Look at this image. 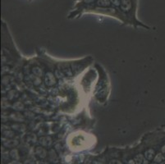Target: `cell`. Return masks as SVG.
Listing matches in <instances>:
<instances>
[{
	"label": "cell",
	"mask_w": 165,
	"mask_h": 164,
	"mask_svg": "<svg viewBox=\"0 0 165 164\" xmlns=\"http://www.w3.org/2000/svg\"><path fill=\"white\" fill-rule=\"evenodd\" d=\"M95 67L100 76L94 90V95L99 104H104L108 100L110 93V82L105 70L98 64H96Z\"/></svg>",
	"instance_id": "cell-1"
},
{
	"label": "cell",
	"mask_w": 165,
	"mask_h": 164,
	"mask_svg": "<svg viewBox=\"0 0 165 164\" xmlns=\"http://www.w3.org/2000/svg\"><path fill=\"white\" fill-rule=\"evenodd\" d=\"M85 133L84 132H76L73 133L69 136V142L71 143L70 146L76 147V148H80L83 145H86V137H85Z\"/></svg>",
	"instance_id": "cell-2"
},
{
	"label": "cell",
	"mask_w": 165,
	"mask_h": 164,
	"mask_svg": "<svg viewBox=\"0 0 165 164\" xmlns=\"http://www.w3.org/2000/svg\"><path fill=\"white\" fill-rule=\"evenodd\" d=\"M120 8L121 12L125 14L126 17V14H129L131 13L133 8V2L132 0H121V4H120Z\"/></svg>",
	"instance_id": "cell-3"
},
{
	"label": "cell",
	"mask_w": 165,
	"mask_h": 164,
	"mask_svg": "<svg viewBox=\"0 0 165 164\" xmlns=\"http://www.w3.org/2000/svg\"><path fill=\"white\" fill-rule=\"evenodd\" d=\"M44 83H45L46 86L51 87L53 85H54V84L56 83V79H55L54 75L51 72L46 73L45 76H44Z\"/></svg>",
	"instance_id": "cell-4"
},
{
	"label": "cell",
	"mask_w": 165,
	"mask_h": 164,
	"mask_svg": "<svg viewBox=\"0 0 165 164\" xmlns=\"http://www.w3.org/2000/svg\"><path fill=\"white\" fill-rule=\"evenodd\" d=\"M48 157L50 162H52V163L54 164L59 163V155H58L56 152L54 151V149H50L48 153Z\"/></svg>",
	"instance_id": "cell-5"
},
{
	"label": "cell",
	"mask_w": 165,
	"mask_h": 164,
	"mask_svg": "<svg viewBox=\"0 0 165 164\" xmlns=\"http://www.w3.org/2000/svg\"><path fill=\"white\" fill-rule=\"evenodd\" d=\"M35 153L39 158H45L48 156V152L46 151L45 149H44L43 147H36L35 149Z\"/></svg>",
	"instance_id": "cell-6"
},
{
	"label": "cell",
	"mask_w": 165,
	"mask_h": 164,
	"mask_svg": "<svg viewBox=\"0 0 165 164\" xmlns=\"http://www.w3.org/2000/svg\"><path fill=\"white\" fill-rule=\"evenodd\" d=\"M156 155V153H155V151H154L153 149H147L145 153H144V156H145V158H146L147 161H152L153 159L154 158Z\"/></svg>",
	"instance_id": "cell-7"
},
{
	"label": "cell",
	"mask_w": 165,
	"mask_h": 164,
	"mask_svg": "<svg viewBox=\"0 0 165 164\" xmlns=\"http://www.w3.org/2000/svg\"><path fill=\"white\" fill-rule=\"evenodd\" d=\"M39 143H40V145L44 147H49L52 144V140L50 137H48V136H46V137H42L41 139H39Z\"/></svg>",
	"instance_id": "cell-8"
},
{
	"label": "cell",
	"mask_w": 165,
	"mask_h": 164,
	"mask_svg": "<svg viewBox=\"0 0 165 164\" xmlns=\"http://www.w3.org/2000/svg\"><path fill=\"white\" fill-rule=\"evenodd\" d=\"M95 4L97 7L100 8H109L111 6L110 0H98L95 3Z\"/></svg>",
	"instance_id": "cell-9"
},
{
	"label": "cell",
	"mask_w": 165,
	"mask_h": 164,
	"mask_svg": "<svg viewBox=\"0 0 165 164\" xmlns=\"http://www.w3.org/2000/svg\"><path fill=\"white\" fill-rule=\"evenodd\" d=\"M165 159V156L163 155V153H157L156 155H155V157H154V162H156V163H161L162 162H163Z\"/></svg>",
	"instance_id": "cell-10"
},
{
	"label": "cell",
	"mask_w": 165,
	"mask_h": 164,
	"mask_svg": "<svg viewBox=\"0 0 165 164\" xmlns=\"http://www.w3.org/2000/svg\"><path fill=\"white\" fill-rule=\"evenodd\" d=\"M135 163L136 164H142L144 161V156L142 154H137V156H135L134 159Z\"/></svg>",
	"instance_id": "cell-11"
},
{
	"label": "cell",
	"mask_w": 165,
	"mask_h": 164,
	"mask_svg": "<svg viewBox=\"0 0 165 164\" xmlns=\"http://www.w3.org/2000/svg\"><path fill=\"white\" fill-rule=\"evenodd\" d=\"M82 3L80 4L82 6H88V5H92V3L95 2H97L98 0H81Z\"/></svg>",
	"instance_id": "cell-12"
},
{
	"label": "cell",
	"mask_w": 165,
	"mask_h": 164,
	"mask_svg": "<svg viewBox=\"0 0 165 164\" xmlns=\"http://www.w3.org/2000/svg\"><path fill=\"white\" fill-rule=\"evenodd\" d=\"M11 156H12V158H14V159H16V160L19 158V157L18 156V151H17V150H15V149L11 152Z\"/></svg>",
	"instance_id": "cell-13"
},
{
	"label": "cell",
	"mask_w": 165,
	"mask_h": 164,
	"mask_svg": "<svg viewBox=\"0 0 165 164\" xmlns=\"http://www.w3.org/2000/svg\"><path fill=\"white\" fill-rule=\"evenodd\" d=\"M108 164H123V163L118 159H112L109 161Z\"/></svg>",
	"instance_id": "cell-14"
},
{
	"label": "cell",
	"mask_w": 165,
	"mask_h": 164,
	"mask_svg": "<svg viewBox=\"0 0 165 164\" xmlns=\"http://www.w3.org/2000/svg\"><path fill=\"white\" fill-rule=\"evenodd\" d=\"M161 152H162V153H163V155L165 156V145H163V146L162 147V149H161Z\"/></svg>",
	"instance_id": "cell-15"
},
{
	"label": "cell",
	"mask_w": 165,
	"mask_h": 164,
	"mask_svg": "<svg viewBox=\"0 0 165 164\" xmlns=\"http://www.w3.org/2000/svg\"><path fill=\"white\" fill-rule=\"evenodd\" d=\"M128 164H136V163H135L134 160H130L128 162Z\"/></svg>",
	"instance_id": "cell-16"
},
{
	"label": "cell",
	"mask_w": 165,
	"mask_h": 164,
	"mask_svg": "<svg viewBox=\"0 0 165 164\" xmlns=\"http://www.w3.org/2000/svg\"><path fill=\"white\" fill-rule=\"evenodd\" d=\"M150 164H158V163H156V162H154V163H150Z\"/></svg>",
	"instance_id": "cell-17"
}]
</instances>
